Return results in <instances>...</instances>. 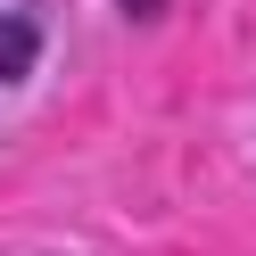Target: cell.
<instances>
[{
	"mask_svg": "<svg viewBox=\"0 0 256 256\" xmlns=\"http://www.w3.org/2000/svg\"><path fill=\"white\" fill-rule=\"evenodd\" d=\"M34 58H42V17H0V83L34 74Z\"/></svg>",
	"mask_w": 256,
	"mask_h": 256,
	"instance_id": "obj_1",
	"label": "cell"
}]
</instances>
